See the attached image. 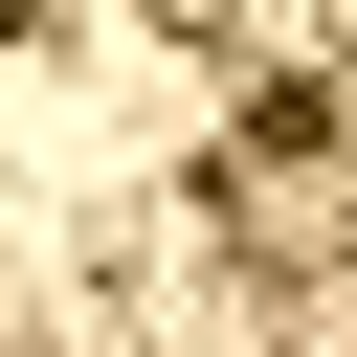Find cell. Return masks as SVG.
<instances>
[{
  "mask_svg": "<svg viewBox=\"0 0 357 357\" xmlns=\"http://www.w3.org/2000/svg\"><path fill=\"white\" fill-rule=\"evenodd\" d=\"M223 223L245 268H357V89H268L223 134Z\"/></svg>",
  "mask_w": 357,
  "mask_h": 357,
  "instance_id": "1",
  "label": "cell"
}]
</instances>
